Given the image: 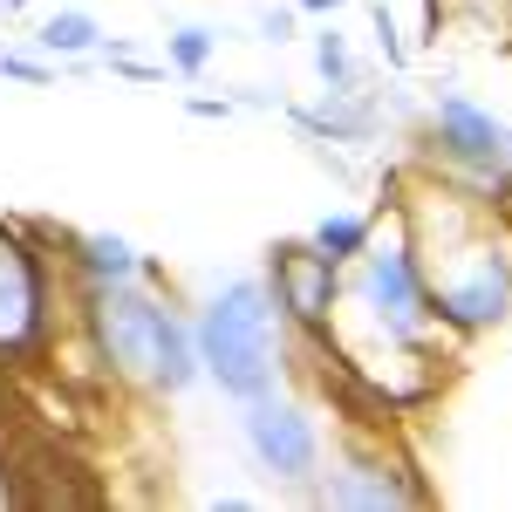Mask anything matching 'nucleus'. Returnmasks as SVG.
<instances>
[{"mask_svg": "<svg viewBox=\"0 0 512 512\" xmlns=\"http://www.w3.org/2000/svg\"><path fill=\"white\" fill-rule=\"evenodd\" d=\"M396 219L417 253L437 328L485 335L512 315V246L492 226V198H472L465 178H451V185H424L417 198H403Z\"/></svg>", "mask_w": 512, "mask_h": 512, "instance_id": "f257e3e1", "label": "nucleus"}, {"mask_svg": "<svg viewBox=\"0 0 512 512\" xmlns=\"http://www.w3.org/2000/svg\"><path fill=\"white\" fill-rule=\"evenodd\" d=\"M192 335H198L205 383H219L233 403L280 390V376H287V321H280L267 280L239 274L226 287H212L205 308L192 315Z\"/></svg>", "mask_w": 512, "mask_h": 512, "instance_id": "f03ea898", "label": "nucleus"}, {"mask_svg": "<svg viewBox=\"0 0 512 512\" xmlns=\"http://www.w3.org/2000/svg\"><path fill=\"white\" fill-rule=\"evenodd\" d=\"M342 308H355L369 342H383V349H424L437 335V308L424 294L417 253H410L396 212H390V233H369V246L342 267Z\"/></svg>", "mask_w": 512, "mask_h": 512, "instance_id": "7ed1b4c3", "label": "nucleus"}, {"mask_svg": "<svg viewBox=\"0 0 512 512\" xmlns=\"http://www.w3.org/2000/svg\"><path fill=\"white\" fill-rule=\"evenodd\" d=\"M76 315L96 362L130 383V390L158 396V362H164V328H171V301L151 294V280H110V287H76Z\"/></svg>", "mask_w": 512, "mask_h": 512, "instance_id": "20e7f679", "label": "nucleus"}, {"mask_svg": "<svg viewBox=\"0 0 512 512\" xmlns=\"http://www.w3.org/2000/svg\"><path fill=\"white\" fill-rule=\"evenodd\" d=\"M424 144H431V158L444 164L451 178H465L472 192H492V185L512 178V123L492 117L465 89H437Z\"/></svg>", "mask_w": 512, "mask_h": 512, "instance_id": "39448f33", "label": "nucleus"}, {"mask_svg": "<svg viewBox=\"0 0 512 512\" xmlns=\"http://www.w3.org/2000/svg\"><path fill=\"white\" fill-rule=\"evenodd\" d=\"M424 478L403 451H383V444H349L328 472L308 478V506L315 512H410L424 506Z\"/></svg>", "mask_w": 512, "mask_h": 512, "instance_id": "423d86ee", "label": "nucleus"}, {"mask_svg": "<svg viewBox=\"0 0 512 512\" xmlns=\"http://www.w3.org/2000/svg\"><path fill=\"white\" fill-rule=\"evenodd\" d=\"M267 294H274L280 321L301 342H335V321H342V267L321 246L280 239L274 253H267Z\"/></svg>", "mask_w": 512, "mask_h": 512, "instance_id": "0eeeda50", "label": "nucleus"}, {"mask_svg": "<svg viewBox=\"0 0 512 512\" xmlns=\"http://www.w3.org/2000/svg\"><path fill=\"white\" fill-rule=\"evenodd\" d=\"M239 437H246V451H253V465L274 478V485H301L308 492V478L321 472V424L308 403H294V396H246V417H239Z\"/></svg>", "mask_w": 512, "mask_h": 512, "instance_id": "6e6552de", "label": "nucleus"}, {"mask_svg": "<svg viewBox=\"0 0 512 512\" xmlns=\"http://www.w3.org/2000/svg\"><path fill=\"white\" fill-rule=\"evenodd\" d=\"M55 335L48 301V260L21 233L0 226V362H35Z\"/></svg>", "mask_w": 512, "mask_h": 512, "instance_id": "1a4fd4ad", "label": "nucleus"}, {"mask_svg": "<svg viewBox=\"0 0 512 512\" xmlns=\"http://www.w3.org/2000/svg\"><path fill=\"white\" fill-rule=\"evenodd\" d=\"M69 253V274H76V287H110V280H158V267L130 246L123 233H69L62 239Z\"/></svg>", "mask_w": 512, "mask_h": 512, "instance_id": "9d476101", "label": "nucleus"}, {"mask_svg": "<svg viewBox=\"0 0 512 512\" xmlns=\"http://www.w3.org/2000/svg\"><path fill=\"white\" fill-rule=\"evenodd\" d=\"M35 48L48 62H89V55L103 48V28H96V14H82V7H55L35 28Z\"/></svg>", "mask_w": 512, "mask_h": 512, "instance_id": "9b49d317", "label": "nucleus"}, {"mask_svg": "<svg viewBox=\"0 0 512 512\" xmlns=\"http://www.w3.org/2000/svg\"><path fill=\"white\" fill-rule=\"evenodd\" d=\"M369 233H376V219L369 212H328V219H315V233H308V246H321L335 267H349L355 253L369 246Z\"/></svg>", "mask_w": 512, "mask_h": 512, "instance_id": "f8f14e48", "label": "nucleus"}, {"mask_svg": "<svg viewBox=\"0 0 512 512\" xmlns=\"http://www.w3.org/2000/svg\"><path fill=\"white\" fill-rule=\"evenodd\" d=\"M219 55V35L212 28H198V21H185V28H171L164 35V62L178 69V76H205V62Z\"/></svg>", "mask_w": 512, "mask_h": 512, "instance_id": "ddd939ff", "label": "nucleus"}, {"mask_svg": "<svg viewBox=\"0 0 512 512\" xmlns=\"http://www.w3.org/2000/svg\"><path fill=\"white\" fill-rule=\"evenodd\" d=\"M315 69L328 89H355V55H349V41L335 35V28H321L315 35Z\"/></svg>", "mask_w": 512, "mask_h": 512, "instance_id": "4468645a", "label": "nucleus"}, {"mask_svg": "<svg viewBox=\"0 0 512 512\" xmlns=\"http://www.w3.org/2000/svg\"><path fill=\"white\" fill-rule=\"evenodd\" d=\"M369 28H376V55H383L390 69H403L410 48H403V35H396V14H390V7H369Z\"/></svg>", "mask_w": 512, "mask_h": 512, "instance_id": "2eb2a0df", "label": "nucleus"}, {"mask_svg": "<svg viewBox=\"0 0 512 512\" xmlns=\"http://www.w3.org/2000/svg\"><path fill=\"white\" fill-rule=\"evenodd\" d=\"M0 76H14V82H55V62H48V55H21V48H0Z\"/></svg>", "mask_w": 512, "mask_h": 512, "instance_id": "dca6fc26", "label": "nucleus"}, {"mask_svg": "<svg viewBox=\"0 0 512 512\" xmlns=\"http://www.w3.org/2000/svg\"><path fill=\"white\" fill-rule=\"evenodd\" d=\"M185 110H192V117H205V123H226V117L239 110V103H233V96H192Z\"/></svg>", "mask_w": 512, "mask_h": 512, "instance_id": "f3484780", "label": "nucleus"}, {"mask_svg": "<svg viewBox=\"0 0 512 512\" xmlns=\"http://www.w3.org/2000/svg\"><path fill=\"white\" fill-rule=\"evenodd\" d=\"M294 35V7H274V14H260V41H287Z\"/></svg>", "mask_w": 512, "mask_h": 512, "instance_id": "a211bd4d", "label": "nucleus"}, {"mask_svg": "<svg viewBox=\"0 0 512 512\" xmlns=\"http://www.w3.org/2000/svg\"><path fill=\"white\" fill-rule=\"evenodd\" d=\"M349 0H294V14H315V21H328V14H342Z\"/></svg>", "mask_w": 512, "mask_h": 512, "instance_id": "6ab92c4d", "label": "nucleus"}, {"mask_svg": "<svg viewBox=\"0 0 512 512\" xmlns=\"http://www.w3.org/2000/svg\"><path fill=\"white\" fill-rule=\"evenodd\" d=\"M0 7H7V14H21V7H35V0H0Z\"/></svg>", "mask_w": 512, "mask_h": 512, "instance_id": "aec40b11", "label": "nucleus"}, {"mask_svg": "<svg viewBox=\"0 0 512 512\" xmlns=\"http://www.w3.org/2000/svg\"><path fill=\"white\" fill-rule=\"evenodd\" d=\"M0 499H7V478H0Z\"/></svg>", "mask_w": 512, "mask_h": 512, "instance_id": "412c9836", "label": "nucleus"}]
</instances>
